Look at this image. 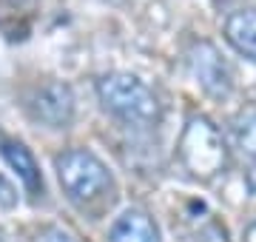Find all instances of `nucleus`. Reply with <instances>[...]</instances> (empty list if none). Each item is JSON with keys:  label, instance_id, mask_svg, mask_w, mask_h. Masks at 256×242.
<instances>
[{"label": "nucleus", "instance_id": "nucleus-1", "mask_svg": "<svg viewBox=\"0 0 256 242\" xmlns=\"http://www.w3.org/2000/svg\"><path fill=\"white\" fill-rule=\"evenodd\" d=\"M176 157L194 180H214L228 166V146L208 117H191L180 134Z\"/></svg>", "mask_w": 256, "mask_h": 242}, {"label": "nucleus", "instance_id": "nucleus-2", "mask_svg": "<svg viewBox=\"0 0 256 242\" xmlns=\"http://www.w3.org/2000/svg\"><path fill=\"white\" fill-rule=\"evenodd\" d=\"M97 94L100 102L111 114L131 126H154L160 120V100L140 77L126 74V72H111L97 80Z\"/></svg>", "mask_w": 256, "mask_h": 242}, {"label": "nucleus", "instance_id": "nucleus-3", "mask_svg": "<svg viewBox=\"0 0 256 242\" xmlns=\"http://www.w3.org/2000/svg\"><path fill=\"white\" fill-rule=\"evenodd\" d=\"M54 168L63 191L74 202H92L111 188V174L106 162L86 148L63 151L54 160Z\"/></svg>", "mask_w": 256, "mask_h": 242}, {"label": "nucleus", "instance_id": "nucleus-4", "mask_svg": "<svg viewBox=\"0 0 256 242\" xmlns=\"http://www.w3.org/2000/svg\"><path fill=\"white\" fill-rule=\"evenodd\" d=\"M28 112L37 122H43L48 128H66L74 117V94L66 83H43L32 94Z\"/></svg>", "mask_w": 256, "mask_h": 242}, {"label": "nucleus", "instance_id": "nucleus-5", "mask_svg": "<svg viewBox=\"0 0 256 242\" xmlns=\"http://www.w3.org/2000/svg\"><path fill=\"white\" fill-rule=\"evenodd\" d=\"M191 68L196 83L210 94V97H228L234 88V74H230V66L225 63V57L216 52V46L210 43H196L191 48Z\"/></svg>", "mask_w": 256, "mask_h": 242}, {"label": "nucleus", "instance_id": "nucleus-6", "mask_svg": "<svg viewBox=\"0 0 256 242\" xmlns=\"http://www.w3.org/2000/svg\"><path fill=\"white\" fill-rule=\"evenodd\" d=\"M0 154H3V160H6V162H9L14 171H18V177L23 180V186H26L28 194H40V191H43L40 166H37L34 154H32V151H28L23 142L3 137V140H0Z\"/></svg>", "mask_w": 256, "mask_h": 242}, {"label": "nucleus", "instance_id": "nucleus-7", "mask_svg": "<svg viewBox=\"0 0 256 242\" xmlns=\"http://www.w3.org/2000/svg\"><path fill=\"white\" fill-rule=\"evenodd\" d=\"M108 242H160V231H156L154 220L146 211L128 208L122 216H117V222L111 225Z\"/></svg>", "mask_w": 256, "mask_h": 242}, {"label": "nucleus", "instance_id": "nucleus-8", "mask_svg": "<svg viewBox=\"0 0 256 242\" xmlns=\"http://www.w3.org/2000/svg\"><path fill=\"white\" fill-rule=\"evenodd\" d=\"M225 38L239 54L256 60V9H239L225 20Z\"/></svg>", "mask_w": 256, "mask_h": 242}, {"label": "nucleus", "instance_id": "nucleus-9", "mask_svg": "<svg viewBox=\"0 0 256 242\" xmlns=\"http://www.w3.org/2000/svg\"><path fill=\"white\" fill-rule=\"evenodd\" d=\"M234 134H236L239 148L256 157V112H242L234 120Z\"/></svg>", "mask_w": 256, "mask_h": 242}, {"label": "nucleus", "instance_id": "nucleus-10", "mask_svg": "<svg viewBox=\"0 0 256 242\" xmlns=\"http://www.w3.org/2000/svg\"><path fill=\"white\" fill-rule=\"evenodd\" d=\"M34 242H77L68 231H63V228H57V225H52V228H43V231L37 234Z\"/></svg>", "mask_w": 256, "mask_h": 242}, {"label": "nucleus", "instance_id": "nucleus-11", "mask_svg": "<svg viewBox=\"0 0 256 242\" xmlns=\"http://www.w3.org/2000/svg\"><path fill=\"white\" fill-rule=\"evenodd\" d=\"M14 202H18V194H14L12 182H6V180L0 177V205H3V208H12Z\"/></svg>", "mask_w": 256, "mask_h": 242}, {"label": "nucleus", "instance_id": "nucleus-12", "mask_svg": "<svg viewBox=\"0 0 256 242\" xmlns=\"http://www.w3.org/2000/svg\"><path fill=\"white\" fill-rule=\"evenodd\" d=\"M242 242H256V222L245 228V240H242Z\"/></svg>", "mask_w": 256, "mask_h": 242}]
</instances>
